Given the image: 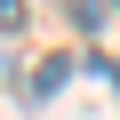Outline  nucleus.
<instances>
[{"mask_svg":"<svg viewBox=\"0 0 120 120\" xmlns=\"http://www.w3.org/2000/svg\"><path fill=\"white\" fill-rule=\"evenodd\" d=\"M104 8H112V0H72V16H80V24H88V32H96V24H104Z\"/></svg>","mask_w":120,"mask_h":120,"instance_id":"f03ea898","label":"nucleus"},{"mask_svg":"<svg viewBox=\"0 0 120 120\" xmlns=\"http://www.w3.org/2000/svg\"><path fill=\"white\" fill-rule=\"evenodd\" d=\"M64 80H72V64H64V56H48V64L32 72V96H24V104H48L56 88H64Z\"/></svg>","mask_w":120,"mask_h":120,"instance_id":"f257e3e1","label":"nucleus"},{"mask_svg":"<svg viewBox=\"0 0 120 120\" xmlns=\"http://www.w3.org/2000/svg\"><path fill=\"white\" fill-rule=\"evenodd\" d=\"M0 32H24V0H0Z\"/></svg>","mask_w":120,"mask_h":120,"instance_id":"7ed1b4c3","label":"nucleus"}]
</instances>
